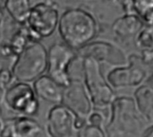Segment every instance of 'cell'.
Segmentation results:
<instances>
[{
    "mask_svg": "<svg viewBox=\"0 0 153 137\" xmlns=\"http://www.w3.org/2000/svg\"><path fill=\"white\" fill-rule=\"evenodd\" d=\"M57 30L63 42L78 51L97 37L99 24L90 12L74 7L65 10L60 15Z\"/></svg>",
    "mask_w": 153,
    "mask_h": 137,
    "instance_id": "cell-1",
    "label": "cell"
},
{
    "mask_svg": "<svg viewBox=\"0 0 153 137\" xmlns=\"http://www.w3.org/2000/svg\"><path fill=\"white\" fill-rule=\"evenodd\" d=\"M10 69L15 82L33 83L47 73L48 49L40 41L30 42L14 58Z\"/></svg>",
    "mask_w": 153,
    "mask_h": 137,
    "instance_id": "cell-2",
    "label": "cell"
},
{
    "mask_svg": "<svg viewBox=\"0 0 153 137\" xmlns=\"http://www.w3.org/2000/svg\"><path fill=\"white\" fill-rule=\"evenodd\" d=\"M82 66L84 77L83 83L92 105L100 109L111 107L116 100V95L101 73L100 64L91 57H84Z\"/></svg>",
    "mask_w": 153,
    "mask_h": 137,
    "instance_id": "cell-3",
    "label": "cell"
},
{
    "mask_svg": "<svg viewBox=\"0 0 153 137\" xmlns=\"http://www.w3.org/2000/svg\"><path fill=\"white\" fill-rule=\"evenodd\" d=\"M2 105L15 114L33 118L39 113V101L32 84L14 82L3 93Z\"/></svg>",
    "mask_w": 153,
    "mask_h": 137,
    "instance_id": "cell-4",
    "label": "cell"
},
{
    "mask_svg": "<svg viewBox=\"0 0 153 137\" xmlns=\"http://www.w3.org/2000/svg\"><path fill=\"white\" fill-rule=\"evenodd\" d=\"M59 12L53 1H41L32 5L26 26L34 41H40L54 34L58 27Z\"/></svg>",
    "mask_w": 153,
    "mask_h": 137,
    "instance_id": "cell-5",
    "label": "cell"
},
{
    "mask_svg": "<svg viewBox=\"0 0 153 137\" xmlns=\"http://www.w3.org/2000/svg\"><path fill=\"white\" fill-rule=\"evenodd\" d=\"M108 131L115 135L134 134L140 129L139 111L135 101L129 97L116 98L112 103Z\"/></svg>",
    "mask_w": 153,
    "mask_h": 137,
    "instance_id": "cell-6",
    "label": "cell"
},
{
    "mask_svg": "<svg viewBox=\"0 0 153 137\" xmlns=\"http://www.w3.org/2000/svg\"><path fill=\"white\" fill-rule=\"evenodd\" d=\"M77 57V51L64 42L52 44L48 49L47 74L60 86L67 87L73 79L69 69Z\"/></svg>",
    "mask_w": 153,
    "mask_h": 137,
    "instance_id": "cell-7",
    "label": "cell"
},
{
    "mask_svg": "<svg viewBox=\"0 0 153 137\" xmlns=\"http://www.w3.org/2000/svg\"><path fill=\"white\" fill-rule=\"evenodd\" d=\"M79 118L64 105H55L47 115L46 130L48 137H73L78 132Z\"/></svg>",
    "mask_w": 153,
    "mask_h": 137,
    "instance_id": "cell-8",
    "label": "cell"
},
{
    "mask_svg": "<svg viewBox=\"0 0 153 137\" xmlns=\"http://www.w3.org/2000/svg\"><path fill=\"white\" fill-rule=\"evenodd\" d=\"M62 105L72 110L79 118L87 119L93 105L83 82L72 79L70 84L64 89Z\"/></svg>",
    "mask_w": 153,
    "mask_h": 137,
    "instance_id": "cell-9",
    "label": "cell"
},
{
    "mask_svg": "<svg viewBox=\"0 0 153 137\" xmlns=\"http://www.w3.org/2000/svg\"><path fill=\"white\" fill-rule=\"evenodd\" d=\"M147 73L145 69L132 61L127 66H118L111 70L107 77L108 83L114 88H125L130 86H139L145 80Z\"/></svg>",
    "mask_w": 153,
    "mask_h": 137,
    "instance_id": "cell-10",
    "label": "cell"
},
{
    "mask_svg": "<svg viewBox=\"0 0 153 137\" xmlns=\"http://www.w3.org/2000/svg\"><path fill=\"white\" fill-rule=\"evenodd\" d=\"M78 57L82 58L91 57L100 64L108 62L112 65H123L126 58L122 51L114 45L106 41L91 42L77 51Z\"/></svg>",
    "mask_w": 153,
    "mask_h": 137,
    "instance_id": "cell-11",
    "label": "cell"
},
{
    "mask_svg": "<svg viewBox=\"0 0 153 137\" xmlns=\"http://www.w3.org/2000/svg\"><path fill=\"white\" fill-rule=\"evenodd\" d=\"M42 132V127L33 118L14 116L5 118L1 137H39Z\"/></svg>",
    "mask_w": 153,
    "mask_h": 137,
    "instance_id": "cell-12",
    "label": "cell"
},
{
    "mask_svg": "<svg viewBox=\"0 0 153 137\" xmlns=\"http://www.w3.org/2000/svg\"><path fill=\"white\" fill-rule=\"evenodd\" d=\"M32 87L39 100L54 104V106L62 104L65 88L60 86L48 74H44L37 79L32 83Z\"/></svg>",
    "mask_w": 153,
    "mask_h": 137,
    "instance_id": "cell-13",
    "label": "cell"
},
{
    "mask_svg": "<svg viewBox=\"0 0 153 137\" xmlns=\"http://www.w3.org/2000/svg\"><path fill=\"white\" fill-rule=\"evenodd\" d=\"M143 24L137 14L126 13L114 22L112 31L118 38L129 39L139 34L143 30Z\"/></svg>",
    "mask_w": 153,
    "mask_h": 137,
    "instance_id": "cell-14",
    "label": "cell"
},
{
    "mask_svg": "<svg viewBox=\"0 0 153 137\" xmlns=\"http://www.w3.org/2000/svg\"><path fill=\"white\" fill-rule=\"evenodd\" d=\"M32 5V2L29 0H5L4 11L13 22L25 25Z\"/></svg>",
    "mask_w": 153,
    "mask_h": 137,
    "instance_id": "cell-15",
    "label": "cell"
},
{
    "mask_svg": "<svg viewBox=\"0 0 153 137\" xmlns=\"http://www.w3.org/2000/svg\"><path fill=\"white\" fill-rule=\"evenodd\" d=\"M137 109L147 120L153 121V87L142 85L134 92Z\"/></svg>",
    "mask_w": 153,
    "mask_h": 137,
    "instance_id": "cell-16",
    "label": "cell"
},
{
    "mask_svg": "<svg viewBox=\"0 0 153 137\" xmlns=\"http://www.w3.org/2000/svg\"><path fill=\"white\" fill-rule=\"evenodd\" d=\"M134 13L137 14L149 28L153 27V0L133 1Z\"/></svg>",
    "mask_w": 153,
    "mask_h": 137,
    "instance_id": "cell-17",
    "label": "cell"
},
{
    "mask_svg": "<svg viewBox=\"0 0 153 137\" xmlns=\"http://www.w3.org/2000/svg\"><path fill=\"white\" fill-rule=\"evenodd\" d=\"M77 133L78 137H107L106 132L103 130V127L93 126L88 124L87 122Z\"/></svg>",
    "mask_w": 153,
    "mask_h": 137,
    "instance_id": "cell-18",
    "label": "cell"
},
{
    "mask_svg": "<svg viewBox=\"0 0 153 137\" xmlns=\"http://www.w3.org/2000/svg\"><path fill=\"white\" fill-rule=\"evenodd\" d=\"M138 46L144 50L153 49V34L150 28L142 30L137 38Z\"/></svg>",
    "mask_w": 153,
    "mask_h": 137,
    "instance_id": "cell-19",
    "label": "cell"
},
{
    "mask_svg": "<svg viewBox=\"0 0 153 137\" xmlns=\"http://www.w3.org/2000/svg\"><path fill=\"white\" fill-rule=\"evenodd\" d=\"M14 78L9 68L0 69V89L4 92L11 84L13 83Z\"/></svg>",
    "mask_w": 153,
    "mask_h": 137,
    "instance_id": "cell-20",
    "label": "cell"
},
{
    "mask_svg": "<svg viewBox=\"0 0 153 137\" xmlns=\"http://www.w3.org/2000/svg\"><path fill=\"white\" fill-rule=\"evenodd\" d=\"M102 113L100 112V111H94L92 110L91 113L89 115V117L87 118L86 119V122L88 124H91V125H93V126H97V127H103V125H104V116L101 115Z\"/></svg>",
    "mask_w": 153,
    "mask_h": 137,
    "instance_id": "cell-21",
    "label": "cell"
},
{
    "mask_svg": "<svg viewBox=\"0 0 153 137\" xmlns=\"http://www.w3.org/2000/svg\"><path fill=\"white\" fill-rule=\"evenodd\" d=\"M0 56L5 58H14L13 52L7 40H3L0 43Z\"/></svg>",
    "mask_w": 153,
    "mask_h": 137,
    "instance_id": "cell-22",
    "label": "cell"
},
{
    "mask_svg": "<svg viewBox=\"0 0 153 137\" xmlns=\"http://www.w3.org/2000/svg\"><path fill=\"white\" fill-rule=\"evenodd\" d=\"M2 98H0V137L2 135V132L4 130V123H5V118H4L3 117V109H2V101H1Z\"/></svg>",
    "mask_w": 153,
    "mask_h": 137,
    "instance_id": "cell-23",
    "label": "cell"
},
{
    "mask_svg": "<svg viewBox=\"0 0 153 137\" xmlns=\"http://www.w3.org/2000/svg\"><path fill=\"white\" fill-rule=\"evenodd\" d=\"M4 15L0 14V43L3 41L4 38Z\"/></svg>",
    "mask_w": 153,
    "mask_h": 137,
    "instance_id": "cell-24",
    "label": "cell"
},
{
    "mask_svg": "<svg viewBox=\"0 0 153 137\" xmlns=\"http://www.w3.org/2000/svg\"><path fill=\"white\" fill-rule=\"evenodd\" d=\"M143 137H153V125L145 131Z\"/></svg>",
    "mask_w": 153,
    "mask_h": 137,
    "instance_id": "cell-25",
    "label": "cell"
},
{
    "mask_svg": "<svg viewBox=\"0 0 153 137\" xmlns=\"http://www.w3.org/2000/svg\"><path fill=\"white\" fill-rule=\"evenodd\" d=\"M4 11V1L0 0V14H3Z\"/></svg>",
    "mask_w": 153,
    "mask_h": 137,
    "instance_id": "cell-26",
    "label": "cell"
},
{
    "mask_svg": "<svg viewBox=\"0 0 153 137\" xmlns=\"http://www.w3.org/2000/svg\"><path fill=\"white\" fill-rule=\"evenodd\" d=\"M3 93H4V92H3L1 91V89H0V98H2V96H3Z\"/></svg>",
    "mask_w": 153,
    "mask_h": 137,
    "instance_id": "cell-27",
    "label": "cell"
},
{
    "mask_svg": "<svg viewBox=\"0 0 153 137\" xmlns=\"http://www.w3.org/2000/svg\"><path fill=\"white\" fill-rule=\"evenodd\" d=\"M152 80H153V69H152Z\"/></svg>",
    "mask_w": 153,
    "mask_h": 137,
    "instance_id": "cell-28",
    "label": "cell"
}]
</instances>
